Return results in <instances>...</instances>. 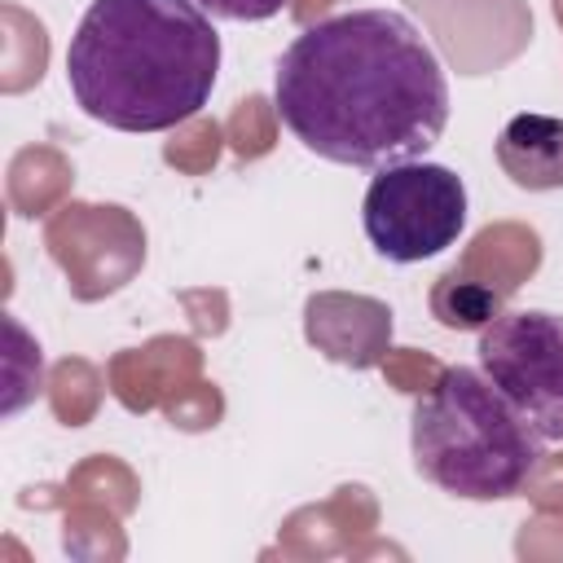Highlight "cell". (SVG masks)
<instances>
[{
  "label": "cell",
  "mask_w": 563,
  "mask_h": 563,
  "mask_svg": "<svg viewBox=\"0 0 563 563\" xmlns=\"http://www.w3.org/2000/svg\"><path fill=\"white\" fill-rule=\"evenodd\" d=\"M273 101L303 150L343 167L422 158L449 123L444 66L396 9L303 26L277 62Z\"/></svg>",
  "instance_id": "1"
},
{
  "label": "cell",
  "mask_w": 563,
  "mask_h": 563,
  "mask_svg": "<svg viewBox=\"0 0 563 563\" xmlns=\"http://www.w3.org/2000/svg\"><path fill=\"white\" fill-rule=\"evenodd\" d=\"M220 75V35L194 0H92L66 48L75 106L114 132L194 119Z\"/></svg>",
  "instance_id": "2"
},
{
  "label": "cell",
  "mask_w": 563,
  "mask_h": 563,
  "mask_svg": "<svg viewBox=\"0 0 563 563\" xmlns=\"http://www.w3.org/2000/svg\"><path fill=\"white\" fill-rule=\"evenodd\" d=\"M409 449L418 475L435 488L462 501H501L523 493L545 440L515 413L484 369L449 365L413 405Z\"/></svg>",
  "instance_id": "3"
},
{
  "label": "cell",
  "mask_w": 563,
  "mask_h": 563,
  "mask_svg": "<svg viewBox=\"0 0 563 563\" xmlns=\"http://www.w3.org/2000/svg\"><path fill=\"white\" fill-rule=\"evenodd\" d=\"M361 224L369 246L391 264H418L457 242L466 229V185L444 163H391L365 189Z\"/></svg>",
  "instance_id": "4"
},
{
  "label": "cell",
  "mask_w": 563,
  "mask_h": 563,
  "mask_svg": "<svg viewBox=\"0 0 563 563\" xmlns=\"http://www.w3.org/2000/svg\"><path fill=\"white\" fill-rule=\"evenodd\" d=\"M479 369L541 440H563V317L497 312L479 330Z\"/></svg>",
  "instance_id": "5"
},
{
  "label": "cell",
  "mask_w": 563,
  "mask_h": 563,
  "mask_svg": "<svg viewBox=\"0 0 563 563\" xmlns=\"http://www.w3.org/2000/svg\"><path fill=\"white\" fill-rule=\"evenodd\" d=\"M497 163L519 189H563V119L515 114L497 132Z\"/></svg>",
  "instance_id": "6"
},
{
  "label": "cell",
  "mask_w": 563,
  "mask_h": 563,
  "mask_svg": "<svg viewBox=\"0 0 563 563\" xmlns=\"http://www.w3.org/2000/svg\"><path fill=\"white\" fill-rule=\"evenodd\" d=\"M431 308L449 330H484L501 312V295L449 273V277H440V286L431 295Z\"/></svg>",
  "instance_id": "7"
},
{
  "label": "cell",
  "mask_w": 563,
  "mask_h": 563,
  "mask_svg": "<svg viewBox=\"0 0 563 563\" xmlns=\"http://www.w3.org/2000/svg\"><path fill=\"white\" fill-rule=\"evenodd\" d=\"M194 4L220 22H264L286 9V0H194Z\"/></svg>",
  "instance_id": "8"
}]
</instances>
